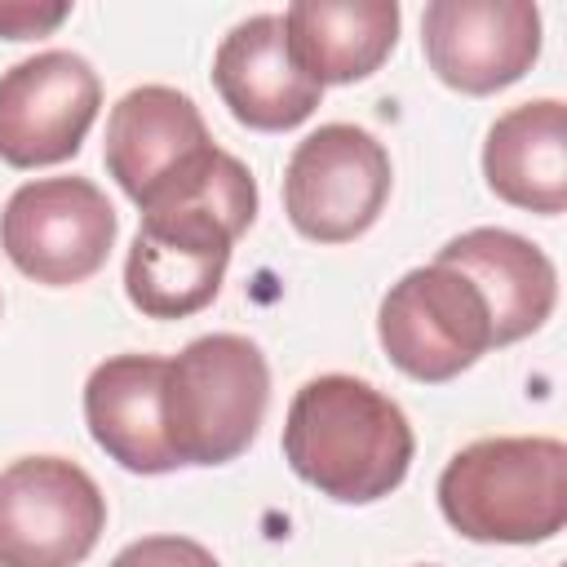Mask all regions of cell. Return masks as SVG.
Wrapping results in <instances>:
<instances>
[{"label":"cell","instance_id":"obj_1","mask_svg":"<svg viewBox=\"0 0 567 567\" xmlns=\"http://www.w3.org/2000/svg\"><path fill=\"white\" fill-rule=\"evenodd\" d=\"M257 217L252 173L213 151L186 182L142 208L124 261V292L146 319H186L204 310L230 266L235 239Z\"/></svg>","mask_w":567,"mask_h":567},{"label":"cell","instance_id":"obj_2","mask_svg":"<svg viewBox=\"0 0 567 567\" xmlns=\"http://www.w3.org/2000/svg\"><path fill=\"white\" fill-rule=\"evenodd\" d=\"M416 439L403 408L372 381L328 372L306 381L284 421V461L292 474L341 505L390 496L412 465Z\"/></svg>","mask_w":567,"mask_h":567},{"label":"cell","instance_id":"obj_3","mask_svg":"<svg viewBox=\"0 0 567 567\" xmlns=\"http://www.w3.org/2000/svg\"><path fill=\"white\" fill-rule=\"evenodd\" d=\"M439 509L465 540L536 545L567 523V443L501 434L461 447L439 474Z\"/></svg>","mask_w":567,"mask_h":567},{"label":"cell","instance_id":"obj_4","mask_svg":"<svg viewBox=\"0 0 567 567\" xmlns=\"http://www.w3.org/2000/svg\"><path fill=\"white\" fill-rule=\"evenodd\" d=\"M270 403V368L239 332L195 337L164 368V439L177 465H226L248 452Z\"/></svg>","mask_w":567,"mask_h":567},{"label":"cell","instance_id":"obj_5","mask_svg":"<svg viewBox=\"0 0 567 567\" xmlns=\"http://www.w3.org/2000/svg\"><path fill=\"white\" fill-rule=\"evenodd\" d=\"M377 337L399 372L430 385L461 377L496 346L483 292L443 261L390 284L377 310Z\"/></svg>","mask_w":567,"mask_h":567},{"label":"cell","instance_id":"obj_6","mask_svg":"<svg viewBox=\"0 0 567 567\" xmlns=\"http://www.w3.org/2000/svg\"><path fill=\"white\" fill-rule=\"evenodd\" d=\"M390 199V155L359 124H319L284 168V213L315 244H350Z\"/></svg>","mask_w":567,"mask_h":567},{"label":"cell","instance_id":"obj_7","mask_svg":"<svg viewBox=\"0 0 567 567\" xmlns=\"http://www.w3.org/2000/svg\"><path fill=\"white\" fill-rule=\"evenodd\" d=\"M115 226L111 199L89 177H35L9 195L0 248L27 279L71 288L106 266Z\"/></svg>","mask_w":567,"mask_h":567},{"label":"cell","instance_id":"obj_8","mask_svg":"<svg viewBox=\"0 0 567 567\" xmlns=\"http://www.w3.org/2000/svg\"><path fill=\"white\" fill-rule=\"evenodd\" d=\"M106 527L102 487L66 456L0 470V567H75Z\"/></svg>","mask_w":567,"mask_h":567},{"label":"cell","instance_id":"obj_9","mask_svg":"<svg viewBox=\"0 0 567 567\" xmlns=\"http://www.w3.org/2000/svg\"><path fill=\"white\" fill-rule=\"evenodd\" d=\"M97 71L71 49H44L0 75V159L13 168L62 164L97 120Z\"/></svg>","mask_w":567,"mask_h":567},{"label":"cell","instance_id":"obj_10","mask_svg":"<svg viewBox=\"0 0 567 567\" xmlns=\"http://www.w3.org/2000/svg\"><path fill=\"white\" fill-rule=\"evenodd\" d=\"M430 71L456 93H496L540 58V9L532 0H434L421 18Z\"/></svg>","mask_w":567,"mask_h":567},{"label":"cell","instance_id":"obj_11","mask_svg":"<svg viewBox=\"0 0 567 567\" xmlns=\"http://www.w3.org/2000/svg\"><path fill=\"white\" fill-rule=\"evenodd\" d=\"M213 151L217 146L199 106L168 84L128 89L106 115L102 159L137 208H151L159 195H168Z\"/></svg>","mask_w":567,"mask_h":567},{"label":"cell","instance_id":"obj_12","mask_svg":"<svg viewBox=\"0 0 567 567\" xmlns=\"http://www.w3.org/2000/svg\"><path fill=\"white\" fill-rule=\"evenodd\" d=\"M213 84L230 115L257 133H284L315 115L323 84L292 58L279 13H257L230 27L213 53Z\"/></svg>","mask_w":567,"mask_h":567},{"label":"cell","instance_id":"obj_13","mask_svg":"<svg viewBox=\"0 0 567 567\" xmlns=\"http://www.w3.org/2000/svg\"><path fill=\"white\" fill-rule=\"evenodd\" d=\"M434 261L461 270L487 301L492 315V341L509 346L532 337L558 301V270L554 261L523 235L501 226H474L456 239H447Z\"/></svg>","mask_w":567,"mask_h":567},{"label":"cell","instance_id":"obj_14","mask_svg":"<svg viewBox=\"0 0 567 567\" xmlns=\"http://www.w3.org/2000/svg\"><path fill=\"white\" fill-rule=\"evenodd\" d=\"M164 368L159 354H111L84 381V421L93 443L133 474H168L177 456L164 439Z\"/></svg>","mask_w":567,"mask_h":567},{"label":"cell","instance_id":"obj_15","mask_svg":"<svg viewBox=\"0 0 567 567\" xmlns=\"http://www.w3.org/2000/svg\"><path fill=\"white\" fill-rule=\"evenodd\" d=\"M483 177L496 199L558 217L567 208V106L558 97L509 106L487 128Z\"/></svg>","mask_w":567,"mask_h":567},{"label":"cell","instance_id":"obj_16","mask_svg":"<svg viewBox=\"0 0 567 567\" xmlns=\"http://www.w3.org/2000/svg\"><path fill=\"white\" fill-rule=\"evenodd\" d=\"M279 18L292 58L319 84L368 80L399 40L394 0H297Z\"/></svg>","mask_w":567,"mask_h":567},{"label":"cell","instance_id":"obj_17","mask_svg":"<svg viewBox=\"0 0 567 567\" xmlns=\"http://www.w3.org/2000/svg\"><path fill=\"white\" fill-rule=\"evenodd\" d=\"M111 567H217V558L190 536H142L124 545Z\"/></svg>","mask_w":567,"mask_h":567},{"label":"cell","instance_id":"obj_18","mask_svg":"<svg viewBox=\"0 0 567 567\" xmlns=\"http://www.w3.org/2000/svg\"><path fill=\"white\" fill-rule=\"evenodd\" d=\"M66 13H71V4H27V0H9V4H0V35H4V40H31V35L53 31Z\"/></svg>","mask_w":567,"mask_h":567}]
</instances>
